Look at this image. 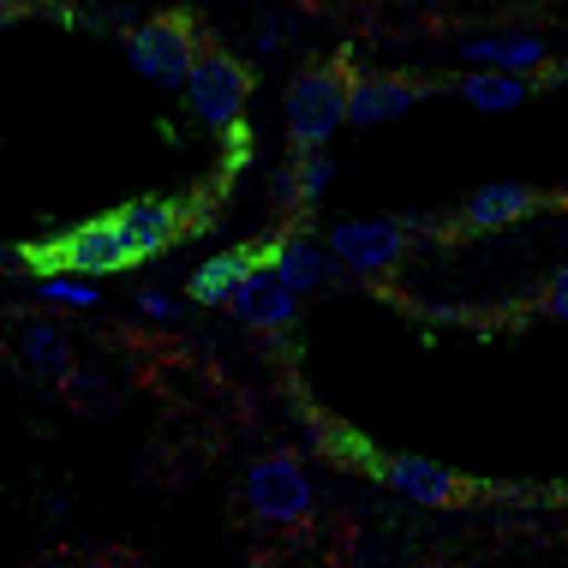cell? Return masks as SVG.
<instances>
[{
  "instance_id": "6da1fadb",
  "label": "cell",
  "mask_w": 568,
  "mask_h": 568,
  "mask_svg": "<svg viewBox=\"0 0 568 568\" xmlns=\"http://www.w3.org/2000/svg\"><path fill=\"white\" fill-rule=\"evenodd\" d=\"M347 79H353L347 54L312 60V67L294 72L287 102H282V120H287V144H294V156L329 150V138L347 126Z\"/></svg>"
},
{
  "instance_id": "7a4b0ae2",
  "label": "cell",
  "mask_w": 568,
  "mask_h": 568,
  "mask_svg": "<svg viewBox=\"0 0 568 568\" xmlns=\"http://www.w3.org/2000/svg\"><path fill=\"white\" fill-rule=\"evenodd\" d=\"M19 264L49 275V270H67V275H90V282H102V275H120L132 270V245L120 234L114 210L109 216H90L79 227H60V234L37 240V245H19Z\"/></svg>"
},
{
  "instance_id": "3957f363",
  "label": "cell",
  "mask_w": 568,
  "mask_h": 568,
  "mask_svg": "<svg viewBox=\"0 0 568 568\" xmlns=\"http://www.w3.org/2000/svg\"><path fill=\"white\" fill-rule=\"evenodd\" d=\"M180 97H186V114L204 132H227L252 109V67L227 49H197L186 79H180Z\"/></svg>"
},
{
  "instance_id": "277c9868",
  "label": "cell",
  "mask_w": 568,
  "mask_h": 568,
  "mask_svg": "<svg viewBox=\"0 0 568 568\" xmlns=\"http://www.w3.org/2000/svg\"><path fill=\"white\" fill-rule=\"evenodd\" d=\"M120 49H126L132 72L144 84L180 90L186 67L197 60V49H204V30H197L192 12H156V19H138L126 37H120Z\"/></svg>"
},
{
  "instance_id": "5b68a950",
  "label": "cell",
  "mask_w": 568,
  "mask_h": 568,
  "mask_svg": "<svg viewBox=\"0 0 568 568\" xmlns=\"http://www.w3.org/2000/svg\"><path fill=\"white\" fill-rule=\"evenodd\" d=\"M324 252L335 257L342 275H353V282H383V275L402 270L413 240L395 216H353V222H335L324 234Z\"/></svg>"
},
{
  "instance_id": "8992f818",
  "label": "cell",
  "mask_w": 568,
  "mask_h": 568,
  "mask_svg": "<svg viewBox=\"0 0 568 568\" xmlns=\"http://www.w3.org/2000/svg\"><path fill=\"white\" fill-rule=\"evenodd\" d=\"M245 503H252V515L270 520V527H294V520H305V515H312V503H317L305 460L287 455V449L257 455L252 473H245Z\"/></svg>"
},
{
  "instance_id": "52a82bcc",
  "label": "cell",
  "mask_w": 568,
  "mask_h": 568,
  "mask_svg": "<svg viewBox=\"0 0 568 568\" xmlns=\"http://www.w3.org/2000/svg\"><path fill=\"white\" fill-rule=\"evenodd\" d=\"M455 60L473 72H527L539 84H557L562 67L550 60V42L539 30H479V37H460Z\"/></svg>"
},
{
  "instance_id": "ba28073f",
  "label": "cell",
  "mask_w": 568,
  "mask_h": 568,
  "mask_svg": "<svg viewBox=\"0 0 568 568\" xmlns=\"http://www.w3.org/2000/svg\"><path fill=\"white\" fill-rule=\"evenodd\" d=\"M257 257H264L270 275H275V282H282L294 300L342 287V270H335V257L324 252V240H312L305 227H287V234L264 240V245H257Z\"/></svg>"
},
{
  "instance_id": "9c48e42d",
  "label": "cell",
  "mask_w": 568,
  "mask_h": 568,
  "mask_svg": "<svg viewBox=\"0 0 568 568\" xmlns=\"http://www.w3.org/2000/svg\"><path fill=\"white\" fill-rule=\"evenodd\" d=\"M432 79H402V72H353L347 79V126H389V120L413 114L432 102Z\"/></svg>"
},
{
  "instance_id": "30bf717a",
  "label": "cell",
  "mask_w": 568,
  "mask_h": 568,
  "mask_svg": "<svg viewBox=\"0 0 568 568\" xmlns=\"http://www.w3.org/2000/svg\"><path fill=\"white\" fill-rule=\"evenodd\" d=\"M114 222L132 245V264H150V257L174 252L192 234V204H180V197H132V204L114 210Z\"/></svg>"
},
{
  "instance_id": "8fae6325",
  "label": "cell",
  "mask_w": 568,
  "mask_h": 568,
  "mask_svg": "<svg viewBox=\"0 0 568 568\" xmlns=\"http://www.w3.org/2000/svg\"><path fill=\"white\" fill-rule=\"evenodd\" d=\"M545 210V192L527 186V180H490V186L467 192V204L449 216L455 234H503V227L527 222Z\"/></svg>"
},
{
  "instance_id": "7c38bea8",
  "label": "cell",
  "mask_w": 568,
  "mask_h": 568,
  "mask_svg": "<svg viewBox=\"0 0 568 568\" xmlns=\"http://www.w3.org/2000/svg\"><path fill=\"white\" fill-rule=\"evenodd\" d=\"M372 467L383 473V485L395 490V497H407V503H419V509H455V503H467V479L449 467H437V460H425V455H383L372 460Z\"/></svg>"
},
{
  "instance_id": "4fadbf2b",
  "label": "cell",
  "mask_w": 568,
  "mask_h": 568,
  "mask_svg": "<svg viewBox=\"0 0 568 568\" xmlns=\"http://www.w3.org/2000/svg\"><path fill=\"white\" fill-rule=\"evenodd\" d=\"M227 312H234L245 329H257V335H282V329H294V317H300V300L287 294V287L270 275V264L257 257V264L240 275V287L227 294Z\"/></svg>"
},
{
  "instance_id": "5bb4252c",
  "label": "cell",
  "mask_w": 568,
  "mask_h": 568,
  "mask_svg": "<svg viewBox=\"0 0 568 568\" xmlns=\"http://www.w3.org/2000/svg\"><path fill=\"white\" fill-rule=\"evenodd\" d=\"M539 79H527V72H460V79L449 84V97H460L467 109H479V114H515V109H527L532 97H539Z\"/></svg>"
},
{
  "instance_id": "9a60e30c",
  "label": "cell",
  "mask_w": 568,
  "mask_h": 568,
  "mask_svg": "<svg viewBox=\"0 0 568 568\" xmlns=\"http://www.w3.org/2000/svg\"><path fill=\"white\" fill-rule=\"evenodd\" d=\"M257 264V245H227V252H210L204 264L186 275V300L192 305H227V294L240 287V275Z\"/></svg>"
},
{
  "instance_id": "2e32d148",
  "label": "cell",
  "mask_w": 568,
  "mask_h": 568,
  "mask_svg": "<svg viewBox=\"0 0 568 568\" xmlns=\"http://www.w3.org/2000/svg\"><path fill=\"white\" fill-rule=\"evenodd\" d=\"M19 359H24L37 377H54V383L67 377L72 365H79V359H72V335L60 329V324H49V317H37V324L19 329Z\"/></svg>"
},
{
  "instance_id": "e0dca14e",
  "label": "cell",
  "mask_w": 568,
  "mask_h": 568,
  "mask_svg": "<svg viewBox=\"0 0 568 568\" xmlns=\"http://www.w3.org/2000/svg\"><path fill=\"white\" fill-rule=\"evenodd\" d=\"M37 300H49V305H67V312H97V305H102V287L90 282V275L49 270V275H37Z\"/></svg>"
},
{
  "instance_id": "ac0fdd59",
  "label": "cell",
  "mask_w": 568,
  "mask_h": 568,
  "mask_svg": "<svg viewBox=\"0 0 568 568\" xmlns=\"http://www.w3.org/2000/svg\"><path fill=\"white\" fill-rule=\"evenodd\" d=\"M294 180H300V204L312 210L317 197H329V186H335V156H329V150H312V156H294Z\"/></svg>"
},
{
  "instance_id": "d6986e66",
  "label": "cell",
  "mask_w": 568,
  "mask_h": 568,
  "mask_svg": "<svg viewBox=\"0 0 568 568\" xmlns=\"http://www.w3.org/2000/svg\"><path fill=\"white\" fill-rule=\"evenodd\" d=\"M222 174H216V197L227 192V186H234V180L245 174V168H252V126H245V120H240V126H227L222 132Z\"/></svg>"
},
{
  "instance_id": "ffe728a7",
  "label": "cell",
  "mask_w": 568,
  "mask_h": 568,
  "mask_svg": "<svg viewBox=\"0 0 568 568\" xmlns=\"http://www.w3.org/2000/svg\"><path fill=\"white\" fill-rule=\"evenodd\" d=\"M180 305L174 294H162V287H138V317H150V324H180Z\"/></svg>"
},
{
  "instance_id": "44dd1931",
  "label": "cell",
  "mask_w": 568,
  "mask_h": 568,
  "mask_svg": "<svg viewBox=\"0 0 568 568\" xmlns=\"http://www.w3.org/2000/svg\"><path fill=\"white\" fill-rule=\"evenodd\" d=\"M287 30H294V19L270 12V19L257 24V54H282V49H287Z\"/></svg>"
},
{
  "instance_id": "7402d4cb",
  "label": "cell",
  "mask_w": 568,
  "mask_h": 568,
  "mask_svg": "<svg viewBox=\"0 0 568 568\" xmlns=\"http://www.w3.org/2000/svg\"><path fill=\"white\" fill-rule=\"evenodd\" d=\"M270 197H275V210H287V216H294V210H305V204H300V180H294V162H287L282 174L270 180Z\"/></svg>"
},
{
  "instance_id": "603a6c76",
  "label": "cell",
  "mask_w": 568,
  "mask_h": 568,
  "mask_svg": "<svg viewBox=\"0 0 568 568\" xmlns=\"http://www.w3.org/2000/svg\"><path fill=\"white\" fill-rule=\"evenodd\" d=\"M545 312H550V317H568V270H562V264L550 270V287H545Z\"/></svg>"
},
{
  "instance_id": "cb8c5ba5",
  "label": "cell",
  "mask_w": 568,
  "mask_h": 568,
  "mask_svg": "<svg viewBox=\"0 0 568 568\" xmlns=\"http://www.w3.org/2000/svg\"><path fill=\"white\" fill-rule=\"evenodd\" d=\"M24 12H30V7H24V0H0V30H7V24H19V19H24Z\"/></svg>"
}]
</instances>
